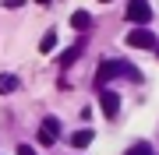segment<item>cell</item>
<instances>
[{"label": "cell", "instance_id": "2", "mask_svg": "<svg viewBox=\"0 0 159 155\" xmlns=\"http://www.w3.org/2000/svg\"><path fill=\"white\" fill-rule=\"evenodd\" d=\"M127 21H134V25H148V21H152L148 0H131V4H127Z\"/></svg>", "mask_w": 159, "mask_h": 155}, {"label": "cell", "instance_id": "11", "mask_svg": "<svg viewBox=\"0 0 159 155\" xmlns=\"http://www.w3.org/2000/svg\"><path fill=\"white\" fill-rule=\"evenodd\" d=\"M124 155H152V148H148L145 141H138V144H131V148H127Z\"/></svg>", "mask_w": 159, "mask_h": 155}, {"label": "cell", "instance_id": "7", "mask_svg": "<svg viewBox=\"0 0 159 155\" xmlns=\"http://www.w3.org/2000/svg\"><path fill=\"white\" fill-rule=\"evenodd\" d=\"M71 25H74V28H78V32H85L89 25H92V18H89L85 11H74V14H71Z\"/></svg>", "mask_w": 159, "mask_h": 155}, {"label": "cell", "instance_id": "12", "mask_svg": "<svg viewBox=\"0 0 159 155\" xmlns=\"http://www.w3.org/2000/svg\"><path fill=\"white\" fill-rule=\"evenodd\" d=\"M18 155H35V148L32 144H18Z\"/></svg>", "mask_w": 159, "mask_h": 155}, {"label": "cell", "instance_id": "10", "mask_svg": "<svg viewBox=\"0 0 159 155\" xmlns=\"http://www.w3.org/2000/svg\"><path fill=\"white\" fill-rule=\"evenodd\" d=\"M53 46H57V32H46L43 42H39V50H43V53H53Z\"/></svg>", "mask_w": 159, "mask_h": 155}, {"label": "cell", "instance_id": "1", "mask_svg": "<svg viewBox=\"0 0 159 155\" xmlns=\"http://www.w3.org/2000/svg\"><path fill=\"white\" fill-rule=\"evenodd\" d=\"M117 74H124V78H138V71L127 67V63H120V60H102V63H99V74H96V85H106V81L117 78Z\"/></svg>", "mask_w": 159, "mask_h": 155}, {"label": "cell", "instance_id": "16", "mask_svg": "<svg viewBox=\"0 0 159 155\" xmlns=\"http://www.w3.org/2000/svg\"><path fill=\"white\" fill-rule=\"evenodd\" d=\"M102 4H106V0H102Z\"/></svg>", "mask_w": 159, "mask_h": 155}, {"label": "cell", "instance_id": "3", "mask_svg": "<svg viewBox=\"0 0 159 155\" xmlns=\"http://www.w3.org/2000/svg\"><path fill=\"white\" fill-rule=\"evenodd\" d=\"M127 46H134V50H152V46H156V35L148 32L145 25H138V28L127 35Z\"/></svg>", "mask_w": 159, "mask_h": 155}, {"label": "cell", "instance_id": "5", "mask_svg": "<svg viewBox=\"0 0 159 155\" xmlns=\"http://www.w3.org/2000/svg\"><path fill=\"white\" fill-rule=\"evenodd\" d=\"M57 134H60V123L53 120V116H46L43 127H39V144H53V141H57Z\"/></svg>", "mask_w": 159, "mask_h": 155}, {"label": "cell", "instance_id": "13", "mask_svg": "<svg viewBox=\"0 0 159 155\" xmlns=\"http://www.w3.org/2000/svg\"><path fill=\"white\" fill-rule=\"evenodd\" d=\"M25 0H4V7H21Z\"/></svg>", "mask_w": 159, "mask_h": 155}, {"label": "cell", "instance_id": "9", "mask_svg": "<svg viewBox=\"0 0 159 155\" xmlns=\"http://www.w3.org/2000/svg\"><path fill=\"white\" fill-rule=\"evenodd\" d=\"M78 57H81V46H71V50H67V53L60 57V67H71V63L78 60Z\"/></svg>", "mask_w": 159, "mask_h": 155}, {"label": "cell", "instance_id": "15", "mask_svg": "<svg viewBox=\"0 0 159 155\" xmlns=\"http://www.w3.org/2000/svg\"><path fill=\"white\" fill-rule=\"evenodd\" d=\"M156 57H159V46H156Z\"/></svg>", "mask_w": 159, "mask_h": 155}, {"label": "cell", "instance_id": "14", "mask_svg": "<svg viewBox=\"0 0 159 155\" xmlns=\"http://www.w3.org/2000/svg\"><path fill=\"white\" fill-rule=\"evenodd\" d=\"M39 4H50V0H39Z\"/></svg>", "mask_w": 159, "mask_h": 155}, {"label": "cell", "instance_id": "6", "mask_svg": "<svg viewBox=\"0 0 159 155\" xmlns=\"http://www.w3.org/2000/svg\"><path fill=\"white\" fill-rule=\"evenodd\" d=\"M71 144H74V148H85V144H92V131H89V127H85V131H74V134H71Z\"/></svg>", "mask_w": 159, "mask_h": 155}, {"label": "cell", "instance_id": "8", "mask_svg": "<svg viewBox=\"0 0 159 155\" xmlns=\"http://www.w3.org/2000/svg\"><path fill=\"white\" fill-rule=\"evenodd\" d=\"M14 88H18V78H14V74H0V95L14 92Z\"/></svg>", "mask_w": 159, "mask_h": 155}, {"label": "cell", "instance_id": "4", "mask_svg": "<svg viewBox=\"0 0 159 155\" xmlns=\"http://www.w3.org/2000/svg\"><path fill=\"white\" fill-rule=\"evenodd\" d=\"M99 106H102V113L113 120V116H117V109H120V95H117V92H106V88H102V92H99Z\"/></svg>", "mask_w": 159, "mask_h": 155}]
</instances>
